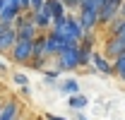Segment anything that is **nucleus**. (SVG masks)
Instances as JSON below:
<instances>
[{
    "label": "nucleus",
    "instance_id": "1",
    "mask_svg": "<svg viewBox=\"0 0 125 120\" xmlns=\"http://www.w3.org/2000/svg\"><path fill=\"white\" fill-rule=\"evenodd\" d=\"M99 7H101V0H82L77 7V22L84 34H89L99 27Z\"/></svg>",
    "mask_w": 125,
    "mask_h": 120
},
{
    "label": "nucleus",
    "instance_id": "2",
    "mask_svg": "<svg viewBox=\"0 0 125 120\" xmlns=\"http://www.w3.org/2000/svg\"><path fill=\"white\" fill-rule=\"evenodd\" d=\"M55 72H70L79 67V55H77V46H67L55 55Z\"/></svg>",
    "mask_w": 125,
    "mask_h": 120
},
{
    "label": "nucleus",
    "instance_id": "3",
    "mask_svg": "<svg viewBox=\"0 0 125 120\" xmlns=\"http://www.w3.org/2000/svg\"><path fill=\"white\" fill-rule=\"evenodd\" d=\"M12 29H15V34H17V41H22V39L31 41V39L39 34V29H36V24L31 22L29 12H27V15H17L15 22H12Z\"/></svg>",
    "mask_w": 125,
    "mask_h": 120
},
{
    "label": "nucleus",
    "instance_id": "4",
    "mask_svg": "<svg viewBox=\"0 0 125 120\" xmlns=\"http://www.w3.org/2000/svg\"><path fill=\"white\" fill-rule=\"evenodd\" d=\"M58 36L67 39L70 43H75V46H79V41L84 39V31H82V27H79V22H77L75 15L67 12V17H65V27H62V31L58 34Z\"/></svg>",
    "mask_w": 125,
    "mask_h": 120
},
{
    "label": "nucleus",
    "instance_id": "5",
    "mask_svg": "<svg viewBox=\"0 0 125 120\" xmlns=\"http://www.w3.org/2000/svg\"><path fill=\"white\" fill-rule=\"evenodd\" d=\"M120 53H125V34H113V36H108L106 43H104V53L101 55L113 62Z\"/></svg>",
    "mask_w": 125,
    "mask_h": 120
},
{
    "label": "nucleus",
    "instance_id": "6",
    "mask_svg": "<svg viewBox=\"0 0 125 120\" xmlns=\"http://www.w3.org/2000/svg\"><path fill=\"white\" fill-rule=\"evenodd\" d=\"M31 41H34V39H31ZM31 41H27V39L15 41L12 50L7 53L10 60H12L15 65H29V60H31Z\"/></svg>",
    "mask_w": 125,
    "mask_h": 120
},
{
    "label": "nucleus",
    "instance_id": "7",
    "mask_svg": "<svg viewBox=\"0 0 125 120\" xmlns=\"http://www.w3.org/2000/svg\"><path fill=\"white\" fill-rule=\"evenodd\" d=\"M120 2L123 0H104L101 2V7H99V27H108L111 22L118 17Z\"/></svg>",
    "mask_w": 125,
    "mask_h": 120
},
{
    "label": "nucleus",
    "instance_id": "8",
    "mask_svg": "<svg viewBox=\"0 0 125 120\" xmlns=\"http://www.w3.org/2000/svg\"><path fill=\"white\" fill-rule=\"evenodd\" d=\"M29 15H31V22L36 24V29H39V31H48V29H51V24H53V17H51V10H48L46 2H43L39 10L29 12Z\"/></svg>",
    "mask_w": 125,
    "mask_h": 120
},
{
    "label": "nucleus",
    "instance_id": "9",
    "mask_svg": "<svg viewBox=\"0 0 125 120\" xmlns=\"http://www.w3.org/2000/svg\"><path fill=\"white\" fill-rule=\"evenodd\" d=\"M22 115V106L17 99H7L5 103H0V120H19Z\"/></svg>",
    "mask_w": 125,
    "mask_h": 120
},
{
    "label": "nucleus",
    "instance_id": "10",
    "mask_svg": "<svg viewBox=\"0 0 125 120\" xmlns=\"http://www.w3.org/2000/svg\"><path fill=\"white\" fill-rule=\"evenodd\" d=\"M17 41V34L12 27H2L0 24V55H7L12 50V46Z\"/></svg>",
    "mask_w": 125,
    "mask_h": 120
},
{
    "label": "nucleus",
    "instance_id": "11",
    "mask_svg": "<svg viewBox=\"0 0 125 120\" xmlns=\"http://www.w3.org/2000/svg\"><path fill=\"white\" fill-rule=\"evenodd\" d=\"M60 36L58 34H53V31H46V58H55L58 53H60Z\"/></svg>",
    "mask_w": 125,
    "mask_h": 120
},
{
    "label": "nucleus",
    "instance_id": "12",
    "mask_svg": "<svg viewBox=\"0 0 125 120\" xmlns=\"http://www.w3.org/2000/svg\"><path fill=\"white\" fill-rule=\"evenodd\" d=\"M94 65V70H99V72H104V75H108V77H113V67H111V60H106L101 53H96L94 50L92 53V60H89Z\"/></svg>",
    "mask_w": 125,
    "mask_h": 120
},
{
    "label": "nucleus",
    "instance_id": "13",
    "mask_svg": "<svg viewBox=\"0 0 125 120\" xmlns=\"http://www.w3.org/2000/svg\"><path fill=\"white\" fill-rule=\"evenodd\" d=\"M48 10H51V17H53V22L55 19H65L67 17V10H65V5H62L60 0H46Z\"/></svg>",
    "mask_w": 125,
    "mask_h": 120
},
{
    "label": "nucleus",
    "instance_id": "14",
    "mask_svg": "<svg viewBox=\"0 0 125 120\" xmlns=\"http://www.w3.org/2000/svg\"><path fill=\"white\" fill-rule=\"evenodd\" d=\"M58 89L67 96H75V94H79V84L77 79H62V82H58Z\"/></svg>",
    "mask_w": 125,
    "mask_h": 120
},
{
    "label": "nucleus",
    "instance_id": "15",
    "mask_svg": "<svg viewBox=\"0 0 125 120\" xmlns=\"http://www.w3.org/2000/svg\"><path fill=\"white\" fill-rule=\"evenodd\" d=\"M67 103H70V108H75V110H82V108L87 106V96L75 94V96H70V99H67Z\"/></svg>",
    "mask_w": 125,
    "mask_h": 120
},
{
    "label": "nucleus",
    "instance_id": "16",
    "mask_svg": "<svg viewBox=\"0 0 125 120\" xmlns=\"http://www.w3.org/2000/svg\"><path fill=\"white\" fill-rule=\"evenodd\" d=\"M58 77H60V72H55V70H46V72H43V82L53 87V84H58Z\"/></svg>",
    "mask_w": 125,
    "mask_h": 120
},
{
    "label": "nucleus",
    "instance_id": "17",
    "mask_svg": "<svg viewBox=\"0 0 125 120\" xmlns=\"http://www.w3.org/2000/svg\"><path fill=\"white\" fill-rule=\"evenodd\" d=\"M62 5H65V10L67 12H77V7H79V2L82 0H60Z\"/></svg>",
    "mask_w": 125,
    "mask_h": 120
},
{
    "label": "nucleus",
    "instance_id": "18",
    "mask_svg": "<svg viewBox=\"0 0 125 120\" xmlns=\"http://www.w3.org/2000/svg\"><path fill=\"white\" fill-rule=\"evenodd\" d=\"M12 77H15V82L19 84V87H22V89H27V87H29V77H27V75L17 72V75H12Z\"/></svg>",
    "mask_w": 125,
    "mask_h": 120
},
{
    "label": "nucleus",
    "instance_id": "19",
    "mask_svg": "<svg viewBox=\"0 0 125 120\" xmlns=\"http://www.w3.org/2000/svg\"><path fill=\"white\" fill-rule=\"evenodd\" d=\"M19 10H22V15H27L29 12V0H19Z\"/></svg>",
    "mask_w": 125,
    "mask_h": 120
},
{
    "label": "nucleus",
    "instance_id": "20",
    "mask_svg": "<svg viewBox=\"0 0 125 120\" xmlns=\"http://www.w3.org/2000/svg\"><path fill=\"white\" fill-rule=\"evenodd\" d=\"M118 17H120V19H125V0L120 2V10H118Z\"/></svg>",
    "mask_w": 125,
    "mask_h": 120
},
{
    "label": "nucleus",
    "instance_id": "21",
    "mask_svg": "<svg viewBox=\"0 0 125 120\" xmlns=\"http://www.w3.org/2000/svg\"><path fill=\"white\" fill-rule=\"evenodd\" d=\"M43 118H46V120H65V118H58V115H53V113H46Z\"/></svg>",
    "mask_w": 125,
    "mask_h": 120
},
{
    "label": "nucleus",
    "instance_id": "22",
    "mask_svg": "<svg viewBox=\"0 0 125 120\" xmlns=\"http://www.w3.org/2000/svg\"><path fill=\"white\" fill-rule=\"evenodd\" d=\"M77 120H89V118H84V115H82V113H79V115H77Z\"/></svg>",
    "mask_w": 125,
    "mask_h": 120
},
{
    "label": "nucleus",
    "instance_id": "23",
    "mask_svg": "<svg viewBox=\"0 0 125 120\" xmlns=\"http://www.w3.org/2000/svg\"><path fill=\"white\" fill-rule=\"evenodd\" d=\"M0 89H2V84H0Z\"/></svg>",
    "mask_w": 125,
    "mask_h": 120
},
{
    "label": "nucleus",
    "instance_id": "24",
    "mask_svg": "<svg viewBox=\"0 0 125 120\" xmlns=\"http://www.w3.org/2000/svg\"><path fill=\"white\" fill-rule=\"evenodd\" d=\"M101 2H104V0H101Z\"/></svg>",
    "mask_w": 125,
    "mask_h": 120
},
{
    "label": "nucleus",
    "instance_id": "25",
    "mask_svg": "<svg viewBox=\"0 0 125 120\" xmlns=\"http://www.w3.org/2000/svg\"><path fill=\"white\" fill-rule=\"evenodd\" d=\"M19 120H22V118H19Z\"/></svg>",
    "mask_w": 125,
    "mask_h": 120
}]
</instances>
